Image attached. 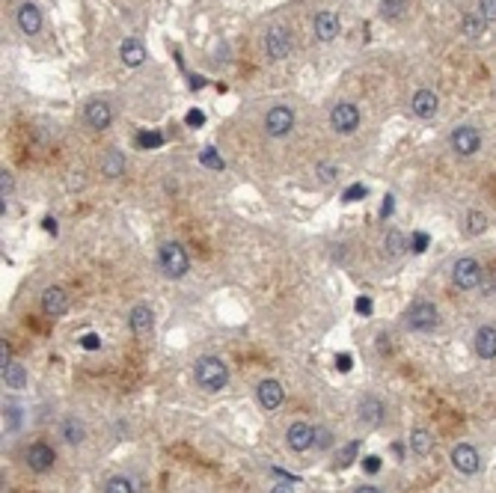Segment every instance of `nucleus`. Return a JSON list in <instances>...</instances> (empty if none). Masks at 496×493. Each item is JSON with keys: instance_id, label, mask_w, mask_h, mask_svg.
Masks as SVG:
<instances>
[{"instance_id": "6e6552de", "label": "nucleus", "mask_w": 496, "mask_h": 493, "mask_svg": "<svg viewBox=\"0 0 496 493\" xmlns=\"http://www.w3.org/2000/svg\"><path fill=\"white\" fill-rule=\"evenodd\" d=\"M452 466L457 473H464V475H476L481 470V458H478V452L473 446L461 443V446L452 449Z\"/></svg>"}, {"instance_id": "7ed1b4c3", "label": "nucleus", "mask_w": 496, "mask_h": 493, "mask_svg": "<svg viewBox=\"0 0 496 493\" xmlns=\"http://www.w3.org/2000/svg\"><path fill=\"white\" fill-rule=\"evenodd\" d=\"M437 306L434 303H428V300H419V303H413L411 306V312H407V327L411 330H419V333H428V330H434L437 327Z\"/></svg>"}, {"instance_id": "a211bd4d", "label": "nucleus", "mask_w": 496, "mask_h": 493, "mask_svg": "<svg viewBox=\"0 0 496 493\" xmlns=\"http://www.w3.org/2000/svg\"><path fill=\"white\" fill-rule=\"evenodd\" d=\"M473 342H476V353L481 360H493L496 357V330H493V327H478Z\"/></svg>"}, {"instance_id": "b1692460", "label": "nucleus", "mask_w": 496, "mask_h": 493, "mask_svg": "<svg viewBox=\"0 0 496 493\" xmlns=\"http://www.w3.org/2000/svg\"><path fill=\"white\" fill-rule=\"evenodd\" d=\"M407 247H411V244H407V238H404L399 229H390V232H387V241H383V252H387L390 259H399Z\"/></svg>"}, {"instance_id": "c03bdc74", "label": "nucleus", "mask_w": 496, "mask_h": 493, "mask_svg": "<svg viewBox=\"0 0 496 493\" xmlns=\"http://www.w3.org/2000/svg\"><path fill=\"white\" fill-rule=\"evenodd\" d=\"M357 312L368 315V312H371V300H368V297H359V300H357Z\"/></svg>"}, {"instance_id": "79ce46f5", "label": "nucleus", "mask_w": 496, "mask_h": 493, "mask_svg": "<svg viewBox=\"0 0 496 493\" xmlns=\"http://www.w3.org/2000/svg\"><path fill=\"white\" fill-rule=\"evenodd\" d=\"M336 369L339 372H351V357H348V353H339V357H336Z\"/></svg>"}, {"instance_id": "c9c22d12", "label": "nucleus", "mask_w": 496, "mask_h": 493, "mask_svg": "<svg viewBox=\"0 0 496 493\" xmlns=\"http://www.w3.org/2000/svg\"><path fill=\"white\" fill-rule=\"evenodd\" d=\"M363 196H366V187H363V184H351L348 191H345L342 199H345V202H357V199H363Z\"/></svg>"}, {"instance_id": "72a5a7b5", "label": "nucleus", "mask_w": 496, "mask_h": 493, "mask_svg": "<svg viewBox=\"0 0 496 493\" xmlns=\"http://www.w3.org/2000/svg\"><path fill=\"white\" fill-rule=\"evenodd\" d=\"M137 143L146 146V149H158L160 143H164V137L155 134V131H152V134H140V137H137Z\"/></svg>"}, {"instance_id": "2f4dec72", "label": "nucleus", "mask_w": 496, "mask_h": 493, "mask_svg": "<svg viewBox=\"0 0 496 493\" xmlns=\"http://www.w3.org/2000/svg\"><path fill=\"white\" fill-rule=\"evenodd\" d=\"M200 161L205 163V167H208V170H223V158L217 155V149H212V146H208V149H202V155H200Z\"/></svg>"}, {"instance_id": "ea45409f", "label": "nucleus", "mask_w": 496, "mask_h": 493, "mask_svg": "<svg viewBox=\"0 0 496 493\" xmlns=\"http://www.w3.org/2000/svg\"><path fill=\"white\" fill-rule=\"evenodd\" d=\"M81 345H83L86 351H95V348H102V339H98L95 333H86V336L81 339Z\"/></svg>"}, {"instance_id": "f03ea898", "label": "nucleus", "mask_w": 496, "mask_h": 493, "mask_svg": "<svg viewBox=\"0 0 496 493\" xmlns=\"http://www.w3.org/2000/svg\"><path fill=\"white\" fill-rule=\"evenodd\" d=\"M158 264H160V271H164V276H170V280H181L191 268V259H188V252H184L181 244L170 241V244H160Z\"/></svg>"}, {"instance_id": "f8f14e48", "label": "nucleus", "mask_w": 496, "mask_h": 493, "mask_svg": "<svg viewBox=\"0 0 496 493\" xmlns=\"http://www.w3.org/2000/svg\"><path fill=\"white\" fill-rule=\"evenodd\" d=\"M285 440H289V449L306 452L309 446L315 443V428L306 425V422H294V425L289 428V434H285Z\"/></svg>"}, {"instance_id": "8fccbe9b", "label": "nucleus", "mask_w": 496, "mask_h": 493, "mask_svg": "<svg viewBox=\"0 0 496 493\" xmlns=\"http://www.w3.org/2000/svg\"><path fill=\"white\" fill-rule=\"evenodd\" d=\"M354 493H380V490H378V487H368V485H366V487H357Z\"/></svg>"}, {"instance_id": "4468645a", "label": "nucleus", "mask_w": 496, "mask_h": 493, "mask_svg": "<svg viewBox=\"0 0 496 493\" xmlns=\"http://www.w3.org/2000/svg\"><path fill=\"white\" fill-rule=\"evenodd\" d=\"M312 27H315V36H318L321 42H333L339 36L342 24H339V18L333 15V12H318L315 21H312Z\"/></svg>"}, {"instance_id": "2eb2a0df", "label": "nucleus", "mask_w": 496, "mask_h": 493, "mask_svg": "<svg viewBox=\"0 0 496 493\" xmlns=\"http://www.w3.org/2000/svg\"><path fill=\"white\" fill-rule=\"evenodd\" d=\"M86 122H90L95 131H104V128H110V122H113V110H110V104H104V101H92V104L86 107Z\"/></svg>"}, {"instance_id": "dca6fc26", "label": "nucleus", "mask_w": 496, "mask_h": 493, "mask_svg": "<svg viewBox=\"0 0 496 493\" xmlns=\"http://www.w3.org/2000/svg\"><path fill=\"white\" fill-rule=\"evenodd\" d=\"M411 107H413V113H416L419 119H431L434 113H437L440 101H437V95H434L431 90H419L413 95V101H411Z\"/></svg>"}, {"instance_id": "de8ad7c7", "label": "nucleus", "mask_w": 496, "mask_h": 493, "mask_svg": "<svg viewBox=\"0 0 496 493\" xmlns=\"http://www.w3.org/2000/svg\"><path fill=\"white\" fill-rule=\"evenodd\" d=\"M380 214L387 217V214H392V196H387V202H383V208H380Z\"/></svg>"}, {"instance_id": "cd10ccee", "label": "nucleus", "mask_w": 496, "mask_h": 493, "mask_svg": "<svg viewBox=\"0 0 496 493\" xmlns=\"http://www.w3.org/2000/svg\"><path fill=\"white\" fill-rule=\"evenodd\" d=\"M461 27H464V33L469 36V39H478V36L485 33V18H481V15H464Z\"/></svg>"}, {"instance_id": "aec40b11", "label": "nucleus", "mask_w": 496, "mask_h": 493, "mask_svg": "<svg viewBox=\"0 0 496 493\" xmlns=\"http://www.w3.org/2000/svg\"><path fill=\"white\" fill-rule=\"evenodd\" d=\"M119 57H122V62H125V66L137 69V66H143V62H146V48H143V42H137V39H125V42L119 45Z\"/></svg>"}, {"instance_id": "a878e982", "label": "nucleus", "mask_w": 496, "mask_h": 493, "mask_svg": "<svg viewBox=\"0 0 496 493\" xmlns=\"http://www.w3.org/2000/svg\"><path fill=\"white\" fill-rule=\"evenodd\" d=\"M63 437L69 440L71 446L83 443V440H86V428H83V422H78L74 416H66V422H63Z\"/></svg>"}, {"instance_id": "f704fd0d", "label": "nucleus", "mask_w": 496, "mask_h": 493, "mask_svg": "<svg viewBox=\"0 0 496 493\" xmlns=\"http://www.w3.org/2000/svg\"><path fill=\"white\" fill-rule=\"evenodd\" d=\"M9 191H12V173H0V196H4V208H6V196H9Z\"/></svg>"}, {"instance_id": "c85d7f7f", "label": "nucleus", "mask_w": 496, "mask_h": 493, "mask_svg": "<svg viewBox=\"0 0 496 493\" xmlns=\"http://www.w3.org/2000/svg\"><path fill=\"white\" fill-rule=\"evenodd\" d=\"M488 229V217L481 211H469V217H467V232L469 235H481Z\"/></svg>"}, {"instance_id": "9b49d317", "label": "nucleus", "mask_w": 496, "mask_h": 493, "mask_svg": "<svg viewBox=\"0 0 496 493\" xmlns=\"http://www.w3.org/2000/svg\"><path fill=\"white\" fill-rule=\"evenodd\" d=\"M54 461H57V452L51 449V446H45V443H33L30 449H27V466L33 473H48L54 466Z\"/></svg>"}, {"instance_id": "a19ab883", "label": "nucleus", "mask_w": 496, "mask_h": 493, "mask_svg": "<svg viewBox=\"0 0 496 493\" xmlns=\"http://www.w3.org/2000/svg\"><path fill=\"white\" fill-rule=\"evenodd\" d=\"M333 167H327V163H318V175H321V182H333Z\"/></svg>"}, {"instance_id": "4c0bfd02", "label": "nucleus", "mask_w": 496, "mask_h": 493, "mask_svg": "<svg viewBox=\"0 0 496 493\" xmlns=\"http://www.w3.org/2000/svg\"><path fill=\"white\" fill-rule=\"evenodd\" d=\"M428 241H431V238H428L425 232H416V235H413V241H411L413 252H425V250H428Z\"/></svg>"}, {"instance_id": "6ab92c4d", "label": "nucleus", "mask_w": 496, "mask_h": 493, "mask_svg": "<svg viewBox=\"0 0 496 493\" xmlns=\"http://www.w3.org/2000/svg\"><path fill=\"white\" fill-rule=\"evenodd\" d=\"M128 324H131V330L137 333V336H146V333H152V327H155V315H152V309L140 303V306L131 309Z\"/></svg>"}, {"instance_id": "bb28decb", "label": "nucleus", "mask_w": 496, "mask_h": 493, "mask_svg": "<svg viewBox=\"0 0 496 493\" xmlns=\"http://www.w3.org/2000/svg\"><path fill=\"white\" fill-rule=\"evenodd\" d=\"M407 9V0H380V15L383 18H401Z\"/></svg>"}, {"instance_id": "9d476101", "label": "nucleus", "mask_w": 496, "mask_h": 493, "mask_svg": "<svg viewBox=\"0 0 496 493\" xmlns=\"http://www.w3.org/2000/svg\"><path fill=\"white\" fill-rule=\"evenodd\" d=\"M42 309H45V315H51V318H60V315L69 312V295L60 285H48L42 292Z\"/></svg>"}, {"instance_id": "58836bf2", "label": "nucleus", "mask_w": 496, "mask_h": 493, "mask_svg": "<svg viewBox=\"0 0 496 493\" xmlns=\"http://www.w3.org/2000/svg\"><path fill=\"white\" fill-rule=\"evenodd\" d=\"M184 122H188L191 128H200V125L205 122V113H202V110H191L188 116H184Z\"/></svg>"}, {"instance_id": "a18cd8bd", "label": "nucleus", "mask_w": 496, "mask_h": 493, "mask_svg": "<svg viewBox=\"0 0 496 493\" xmlns=\"http://www.w3.org/2000/svg\"><path fill=\"white\" fill-rule=\"evenodd\" d=\"M18 407H9V428H18Z\"/></svg>"}, {"instance_id": "1a4fd4ad", "label": "nucleus", "mask_w": 496, "mask_h": 493, "mask_svg": "<svg viewBox=\"0 0 496 493\" xmlns=\"http://www.w3.org/2000/svg\"><path fill=\"white\" fill-rule=\"evenodd\" d=\"M265 50L270 60H285L291 54V36L285 27H274L265 33Z\"/></svg>"}, {"instance_id": "37998d69", "label": "nucleus", "mask_w": 496, "mask_h": 493, "mask_svg": "<svg viewBox=\"0 0 496 493\" xmlns=\"http://www.w3.org/2000/svg\"><path fill=\"white\" fill-rule=\"evenodd\" d=\"M380 470V458H378V454H368V458H366V473H378Z\"/></svg>"}, {"instance_id": "f257e3e1", "label": "nucleus", "mask_w": 496, "mask_h": 493, "mask_svg": "<svg viewBox=\"0 0 496 493\" xmlns=\"http://www.w3.org/2000/svg\"><path fill=\"white\" fill-rule=\"evenodd\" d=\"M193 374H196V384H200L205 393H220L229 381V369L220 357H200L196 360Z\"/></svg>"}, {"instance_id": "09e8293b", "label": "nucleus", "mask_w": 496, "mask_h": 493, "mask_svg": "<svg viewBox=\"0 0 496 493\" xmlns=\"http://www.w3.org/2000/svg\"><path fill=\"white\" fill-rule=\"evenodd\" d=\"M270 493H294L289 485H274V487H270Z\"/></svg>"}, {"instance_id": "f3484780", "label": "nucleus", "mask_w": 496, "mask_h": 493, "mask_svg": "<svg viewBox=\"0 0 496 493\" xmlns=\"http://www.w3.org/2000/svg\"><path fill=\"white\" fill-rule=\"evenodd\" d=\"M18 27H21V33L36 36V33L42 30V12L36 9L33 4H24V6L18 9Z\"/></svg>"}, {"instance_id": "39448f33", "label": "nucleus", "mask_w": 496, "mask_h": 493, "mask_svg": "<svg viewBox=\"0 0 496 493\" xmlns=\"http://www.w3.org/2000/svg\"><path fill=\"white\" fill-rule=\"evenodd\" d=\"M330 125L339 134H354L359 128V110L357 104H348V101H339L336 107L330 110Z\"/></svg>"}, {"instance_id": "e433bc0d", "label": "nucleus", "mask_w": 496, "mask_h": 493, "mask_svg": "<svg viewBox=\"0 0 496 493\" xmlns=\"http://www.w3.org/2000/svg\"><path fill=\"white\" fill-rule=\"evenodd\" d=\"M330 443H333V440H330L327 428H315V446L318 449H330Z\"/></svg>"}, {"instance_id": "0eeeda50", "label": "nucleus", "mask_w": 496, "mask_h": 493, "mask_svg": "<svg viewBox=\"0 0 496 493\" xmlns=\"http://www.w3.org/2000/svg\"><path fill=\"white\" fill-rule=\"evenodd\" d=\"M478 146H481V134H478L476 128H469V125H461V128H455V134H452V149H455L461 158L476 155Z\"/></svg>"}, {"instance_id": "412c9836", "label": "nucleus", "mask_w": 496, "mask_h": 493, "mask_svg": "<svg viewBox=\"0 0 496 493\" xmlns=\"http://www.w3.org/2000/svg\"><path fill=\"white\" fill-rule=\"evenodd\" d=\"M383 413H387V407H383L380 398H363V404H359V422L366 425H380Z\"/></svg>"}, {"instance_id": "473e14b6", "label": "nucleus", "mask_w": 496, "mask_h": 493, "mask_svg": "<svg viewBox=\"0 0 496 493\" xmlns=\"http://www.w3.org/2000/svg\"><path fill=\"white\" fill-rule=\"evenodd\" d=\"M478 15L485 21H496V0H478Z\"/></svg>"}, {"instance_id": "4be33fe9", "label": "nucleus", "mask_w": 496, "mask_h": 493, "mask_svg": "<svg viewBox=\"0 0 496 493\" xmlns=\"http://www.w3.org/2000/svg\"><path fill=\"white\" fill-rule=\"evenodd\" d=\"M102 173L107 175V179H119L122 173H125V158H122V151L110 149L107 155L102 158Z\"/></svg>"}, {"instance_id": "ddd939ff", "label": "nucleus", "mask_w": 496, "mask_h": 493, "mask_svg": "<svg viewBox=\"0 0 496 493\" xmlns=\"http://www.w3.org/2000/svg\"><path fill=\"white\" fill-rule=\"evenodd\" d=\"M256 398H259V404H262L265 410H277L280 404H282V398H285V393H282V384L280 381H262L259 384V389H256Z\"/></svg>"}, {"instance_id": "393cba45", "label": "nucleus", "mask_w": 496, "mask_h": 493, "mask_svg": "<svg viewBox=\"0 0 496 493\" xmlns=\"http://www.w3.org/2000/svg\"><path fill=\"white\" fill-rule=\"evenodd\" d=\"M411 449L416 454H431L434 452V434L428 431V428H416V431L411 434Z\"/></svg>"}, {"instance_id": "20e7f679", "label": "nucleus", "mask_w": 496, "mask_h": 493, "mask_svg": "<svg viewBox=\"0 0 496 493\" xmlns=\"http://www.w3.org/2000/svg\"><path fill=\"white\" fill-rule=\"evenodd\" d=\"M452 280L457 288H464V292H473V288L481 283V264L476 259H457L455 262V271H452Z\"/></svg>"}, {"instance_id": "5701e85b", "label": "nucleus", "mask_w": 496, "mask_h": 493, "mask_svg": "<svg viewBox=\"0 0 496 493\" xmlns=\"http://www.w3.org/2000/svg\"><path fill=\"white\" fill-rule=\"evenodd\" d=\"M4 384L9 389H24V386H27V369L18 365V363H9L4 369Z\"/></svg>"}, {"instance_id": "7c9ffc66", "label": "nucleus", "mask_w": 496, "mask_h": 493, "mask_svg": "<svg viewBox=\"0 0 496 493\" xmlns=\"http://www.w3.org/2000/svg\"><path fill=\"white\" fill-rule=\"evenodd\" d=\"M357 452H359V440H351V443H345L339 449V466H351L354 458H357Z\"/></svg>"}, {"instance_id": "c756f323", "label": "nucleus", "mask_w": 496, "mask_h": 493, "mask_svg": "<svg viewBox=\"0 0 496 493\" xmlns=\"http://www.w3.org/2000/svg\"><path fill=\"white\" fill-rule=\"evenodd\" d=\"M104 493H134V485H131V478H125V475H113L107 482Z\"/></svg>"}, {"instance_id": "49530a36", "label": "nucleus", "mask_w": 496, "mask_h": 493, "mask_svg": "<svg viewBox=\"0 0 496 493\" xmlns=\"http://www.w3.org/2000/svg\"><path fill=\"white\" fill-rule=\"evenodd\" d=\"M42 223H45V229H48V232H54V235H57V220H54V217H45Z\"/></svg>"}, {"instance_id": "423d86ee", "label": "nucleus", "mask_w": 496, "mask_h": 493, "mask_svg": "<svg viewBox=\"0 0 496 493\" xmlns=\"http://www.w3.org/2000/svg\"><path fill=\"white\" fill-rule=\"evenodd\" d=\"M291 128H294V113H291V107L277 104V107L268 110V116H265V131H268L270 137H285V134H291Z\"/></svg>"}]
</instances>
